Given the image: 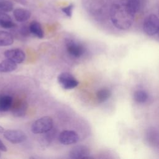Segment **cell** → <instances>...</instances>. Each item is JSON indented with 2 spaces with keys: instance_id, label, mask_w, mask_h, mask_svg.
I'll use <instances>...</instances> for the list:
<instances>
[{
  "instance_id": "obj_15",
  "label": "cell",
  "mask_w": 159,
  "mask_h": 159,
  "mask_svg": "<svg viewBox=\"0 0 159 159\" xmlns=\"http://www.w3.org/2000/svg\"><path fill=\"white\" fill-rule=\"evenodd\" d=\"M14 42V39L11 34L8 32L0 30V47L11 45Z\"/></svg>"
},
{
  "instance_id": "obj_21",
  "label": "cell",
  "mask_w": 159,
  "mask_h": 159,
  "mask_svg": "<svg viewBox=\"0 0 159 159\" xmlns=\"http://www.w3.org/2000/svg\"><path fill=\"white\" fill-rule=\"evenodd\" d=\"M74 7H75L74 4L71 3L69 5H68L67 6L62 7L61 11L64 14H66V16H68L69 17H71L72 16V14H73V9H74Z\"/></svg>"
},
{
  "instance_id": "obj_11",
  "label": "cell",
  "mask_w": 159,
  "mask_h": 159,
  "mask_svg": "<svg viewBox=\"0 0 159 159\" xmlns=\"http://www.w3.org/2000/svg\"><path fill=\"white\" fill-rule=\"evenodd\" d=\"M13 16L17 22H23L29 19L31 16V12L27 9L17 8L14 10Z\"/></svg>"
},
{
  "instance_id": "obj_14",
  "label": "cell",
  "mask_w": 159,
  "mask_h": 159,
  "mask_svg": "<svg viewBox=\"0 0 159 159\" xmlns=\"http://www.w3.org/2000/svg\"><path fill=\"white\" fill-rule=\"evenodd\" d=\"M17 63L12 61L6 59L0 62V72L1 73H9L14 71L17 68Z\"/></svg>"
},
{
  "instance_id": "obj_2",
  "label": "cell",
  "mask_w": 159,
  "mask_h": 159,
  "mask_svg": "<svg viewBox=\"0 0 159 159\" xmlns=\"http://www.w3.org/2000/svg\"><path fill=\"white\" fill-rule=\"evenodd\" d=\"M53 119L49 116H44L36 120L32 125L31 130L34 134H43L52 129Z\"/></svg>"
},
{
  "instance_id": "obj_18",
  "label": "cell",
  "mask_w": 159,
  "mask_h": 159,
  "mask_svg": "<svg viewBox=\"0 0 159 159\" xmlns=\"http://www.w3.org/2000/svg\"><path fill=\"white\" fill-rule=\"evenodd\" d=\"M148 99L147 93L143 90H137L134 93V99L139 103L145 102Z\"/></svg>"
},
{
  "instance_id": "obj_12",
  "label": "cell",
  "mask_w": 159,
  "mask_h": 159,
  "mask_svg": "<svg viewBox=\"0 0 159 159\" xmlns=\"http://www.w3.org/2000/svg\"><path fill=\"white\" fill-rule=\"evenodd\" d=\"M13 104V98L7 94L0 95V112L9 111Z\"/></svg>"
},
{
  "instance_id": "obj_9",
  "label": "cell",
  "mask_w": 159,
  "mask_h": 159,
  "mask_svg": "<svg viewBox=\"0 0 159 159\" xmlns=\"http://www.w3.org/2000/svg\"><path fill=\"white\" fill-rule=\"evenodd\" d=\"M89 155L88 148L85 145H77L73 147L70 152V157L71 158H88Z\"/></svg>"
},
{
  "instance_id": "obj_25",
  "label": "cell",
  "mask_w": 159,
  "mask_h": 159,
  "mask_svg": "<svg viewBox=\"0 0 159 159\" xmlns=\"http://www.w3.org/2000/svg\"><path fill=\"white\" fill-rule=\"evenodd\" d=\"M0 157H1V154H0Z\"/></svg>"
},
{
  "instance_id": "obj_24",
  "label": "cell",
  "mask_w": 159,
  "mask_h": 159,
  "mask_svg": "<svg viewBox=\"0 0 159 159\" xmlns=\"http://www.w3.org/2000/svg\"><path fill=\"white\" fill-rule=\"evenodd\" d=\"M4 0H0V4L1 3V2H2Z\"/></svg>"
},
{
  "instance_id": "obj_8",
  "label": "cell",
  "mask_w": 159,
  "mask_h": 159,
  "mask_svg": "<svg viewBox=\"0 0 159 159\" xmlns=\"http://www.w3.org/2000/svg\"><path fill=\"white\" fill-rule=\"evenodd\" d=\"M58 139L62 144L68 145L76 143L79 139V137L78 134L75 131L64 130L60 134Z\"/></svg>"
},
{
  "instance_id": "obj_20",
  "label": "cell",
  "mask_w": 159,
  "mask_h": 159,
  "mask_svg": "<svg viewBox=\"0 0 159 159\" xmlns=\"http://www.w3.org/2000/svg\"><path fill=\"white\" fill-rule=\"evenodd\" d=\"M14 5L12 2L9 0H4L0 4V10L4 12H11L13 10Z\"/></svg>"
},
{
  "instance_id": "obj_13",
  "label": "cell",
  "mask_w": 159,
  "mask_h": 159,
  "mask_svg": "<svg viewBox=\"0 0 159 159\" xmlns=\"http://www.w3.org/2000/svg\"><path fill=\"white\" fill-rule=\"evenodd\" d=\"M0 26L4 29H11L16 26L11 16L4 12H0Z\"/></svg>"
},
{
  "instance_id": "obj_16",
  "label": "cell",
  "mask_w": 159,
  "mask_h": 159,
  "mask_svg": "<svg viewBox=\"0 0 159 159\" xmlns=\"http://www.w3.org/2000/svg\"><path fill=\"white\" fill-rule=\"evenodd\" d=\"M29 29L30 33L37 36V37L42 39L43 37V31L42 30L40 24L37 21H32L29 25Z\"/></svg>"
},
{
  "instance_id": "obj_4",
  "label": "cell",
  "mask_w": 159,
  "mask_h": 159,
  "mask_svg": "<svg viewBox=\"0 0 159 159\" xmlns=\"http://www.w3.org/2000/svg\"><path fill=\"white\" fill-rule=\"evenodd\" d=\"M58 81L65 89H70L75 88L78 84V81L70 73L63 72L58 76Z\"/></svg>"
},
{
  "instance_id": "obj_7",
  "label": "cell",
  "mask_w": 159,
  "mask_h": 159,
  "mask_svg": "<svg viewBox=\"0 0 159 159\" xmlns=\"http://www.w3.org/2000/svg\"><path fill=\"white\" fill-rule=\"evenodd\" d=\"M4 57L16 63H22L25 58V54L23 50L19 48L9 49L4 52Z\"/></svg>"
},
{
  "instance_id": "obj_6",
  "label": "cell",
  "mask_w": 159,
  "mask_h": 159,
  "mask_svg": "<svg viewBox=\"0 0 159 159\" xmlns=\"http://www.w3.org/2000/svg\"><path fill=\"white\" fill-rule=\"evenodd\" d=\"M65 46L68 53L74 57H81L84 52V48L83 46L80 44V43L71 40L69 39L66 41Z\"/></svg>"
},
{
  "instance_id": "obj_22",
  "label": "cell",
  "mask_w": 159,
  "mask_h": 159,
  "mask_svg": "<svg viewBox=\"0 0 159 159\" xmlns=\"http://www.w3.org/2000/svg\"><path fill=\"white\" fill-rule=\"evenodd\" d=\"M7 148L6 145L4 144V143L0 140V151L2 152H6L7 151Z\"/></svg>"
},
{
  "instance_id": "obj_5",
  "label": "cell",
  "mask_w": 159,
  "mask_h": 159,
  "mask_svg": "<svg viewBox=\"0 0 159 159\" xmlns=\"http://www.w3.org/2000/svg\"><path fill=\"white\" fill-rule=\"evenodd\" d=\"M3 134L4 138L12 143H20L27 139L26 134L20 130H7Z\"/></svg>"
},
{
  "instance_id": "obj_1",
  "label": "cell",
  "mask_w": 159,
  "mask_h": 159,
  "mask_svg": "<svg viewBox=\"0 0 159 159\" xmlns=\"http://www.w3.org/2000/svg\"><path fill=\"white\" fill-rule=\"evenodd\" d=\"M136 13L129 6L127 0H117L110 9L111 20L119 29L127 30L132 25Z\"/></svg>"
},
{
  "instance_id": "obj_23",
  "label": "cell",
  "mask_w": 159,
  "mask_h": 159,
  "mask_svg": "<svg viewBox=\"0 0 159 159\" xmlns=\"http://www.w3.org/2000/svg\"><path fill=\"white\" fill-rule=\"evenodd\" d=\"M4 131H5V129L1 125H0V133H3Z\"/></svg>"
},
{
  "instance_id": "obj_3",
  "label": "cell",
  "mask_w": 159,
  "mask_h": 159,
  "mask_svg": "<svg viewBox=\"0 0 159 159\" xmlns=\"http://www.w3.org/2000/svg\"><path fill=\"white\" fill-rule=\"evenodd\" d=\"M143 29L145 34L148 35H154L158 33L159 29V21L157 15L152 14L144 20Z\"/></svg>"
},
{
  "instance_id": "obj_19",
  "label": "cell",
  "mask_w": 159,
  "mask_h": 159,
  "mask_svg": "<svg viewBox=\"0 0 159 159\" xmlns=\"http://www.w3.org/2000/svg\"><path fill=\"white\" fill-rule=\"evenodd\" d=\"M148 140L154 144L158 143V132L154 128H150L147 133Z\"/></svg>"
},
{
  "instance_id": "obj_10",
  "label": "cell",
  "mask_w": 159,
  "mask_h": 159,
  "mask_svg": "<svg viewBox=\"0 0 159 159\" xmlns=\"http://www.w3.org/2000/svg\"><path fill=\"white\" fill-rule=\"evenodd\" d=\"M27 109V104L25 101H19L12 104L11 110L12 114L16 117H22L25 115Z\"/></svg>"
},
{
  "instance_id": "obj_17",
  "label": "cell",
  "mask_w": 159,
  "mask_h": 159,
  "mask_svg": "<svg viewBox=\"0 0 159 159\" xmlns=\"http://www.w3.org/2000/svg\"><path fill=\"white\" fill-rule=\"evenodd\" d=\"M111 91L108 89L104 88L99 90L96 93V97L98 100L100 102H102L106 101L107 99L109 98L111 96Z\"/></svg>"
}]
</instances>
